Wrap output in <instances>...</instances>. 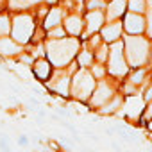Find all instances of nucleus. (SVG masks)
<instances>
[{
	"instance_id": "nucleus-1",
	"label": "nucleus",
	"mask_w": 152,
	"mask_h": 152,
	"mask_svg": "<svg viewBox=\"0 0 152 152\" xmlns=\"http://www.w3.org/2000/svg\"><path fill=\"white\" fill-rule=\"evenodd\" d=\"M47 50H48V57L50 61L63 68L64 64H68L75 52L79 50V41L73 39V38H57V39H50L47 43Z\"/></svg>"
},
{
	"instance_id": "nucleus-2",
	"label": "nucleus",
	"mask_w": 152,
	"mask_h": 152,
	"mask_svg": "<svg viewBox=\"0 0 152 152\" xmlns=\"http://www.w3.org/2000/svg\"><path fill=\"white\" fill-rule=\"evenodd\" d=\"M148 41L143 36H129L124 41V54L127 59V64H131L132 68L143 66L148 59Z\"/></svg>"
},
{
	"instance_id": "nucleus-3",
	"label": "nucleus",
	"mask_w": 152,
	"mask_h": 152,
	"mask_svg": "<svg viewBox=\"0 0 152 152\" xmlns=\"http://www.w3.org/2000/svg\"><path fill=\"white\" fill-rule=\"evenodd\" d=\"M93 90H95V77L88 70L77 72V75L70 83V95L77 100H83V102L91 97Z\"/></svg>"
},
{
	"instance_id": "nucleus-4",
	"label": "nucleus",
	"mask_w": 152,
	"mask_h": 152,
	"mask_svg": "<svg viewBox=\"0 0 152 152\" xmlns=\"http://www.w3.org/2000/svg\"><path fill=\"white\" fill-rule=\"evenodd\" d=\"M32 31H34V20H32V16L23 15V13L15 16L13 25H11V34H13V39L16 43L25 45L31 39Z\"/></svg>"
},
{
	"instance_id": "nucleus-5",
	"label": "nucleus",
	"mask_w": 152,
	"mask_h": 152,
	"mask_svg": "<svg viewBox=\"0 0 152 152\" xmlns=\"http://www.w3.org/2000/svg\"><path fill=\"white\" fill-rule=\"evenodd\" d=\"M109 52V72L116 77L120 75H125L129 66H127V59H125V54H124V43L122 41H113L111 48L107 50Z\"/></svg>"
},
{
	"instance_id": "nucleus-6",
	"label": "nucleus",
	"mask_w": 152,
	"mask_h": 152,
	"mask_svg": "<svg viewBox=\"0 0 152 152\" xmlns=\"http://www.w3.org/2000/svg\"><path fill=\"white\" fill-rule=\"evenodd\" d=\"M113 97V88H111V84L107 83V81H102L100 84H95V90H93V93H91V106H95V107H100L102 104H106L109 99Z\"/></svg>"
},
{
	"instance_id": "nucleus-7",
	"label": "nucleus",
	"mask_w": 152,
	"mask_h": 152,
	"mask_svg": "<svg viewBox=\"0 0 152 152\" xmlns=\"http://www.w3.org/2000/svg\"><path fill=\"white\" fill-rule=\"evenodd\" d=\"M124 29L129 34H141L145 31V20H143V16L140 13L129 11L125 15V20H124Z\"/></svg>"
},
{
	"instance_id": "nucleus-8",
	"label": "nucleus",
	"mask_w": 152,
	"mask_h": 152,
	"mask_svg": "<svg viewBox=\"0 0 152 152\" xmlns=\"http://www.w3.org/2000/svg\"><path fill=\"white\" fill-rule=\"evenodd\" d=\"M100 29H102V38H104V41L113 43V41H116V39L120 38L124 25H122L118 20H113L111 23H107V25H104V27H100Z\"/></svg>"
},
{
	"instance_id": "nucleus-9",
	"label": "nucleus",
	"mask_w": 152,
	"mask_h": 152,
	"mask_svg": "<svg viewBox=\"0 0 152 152\" xmlns=\"http://www.w3.org/2000/svg\"><path fill=\"white\" fill-rule=\"evenodd\" d=\"M124 109H125V115H127V116H131V118L140 116V113L145 109L141 97H136V95H134V97H131V99L127 100V104L124 106Z\"/></svg>"
},
{
	"instance_id": "nucleus-10",
	"label": "nucleus",
	"mask_w": 152,
	"mask_h": 152,
	"mask_svg": "<svg viewBox=\"0 0 152 152\" xmlns=\"http://www.w3.org/2000/svg\"><path fill=\"white\" fill-rule=\"evenodd\" d=\"M86 25H88V32H95L102 27L104 23V15L102 11H97V9H90V13L86 15Z\"/></svg>"
},
{
	"instance_id": "nucleus-11",
	"label": "nucleus",
	"mask_w": 152,
	"mask_h": 152,
	"mask_svg": "<svg viewBox=\"0 0 152 152\" xmlns=\"http://www.w3.org/2000/svg\"><path fill=\"white\" fill-rule=\"evenodd\" d=\"M0 54L2 56H16L20 54V43L9 39L6 36H0Z\"/></svg>"
},
{
	"instance_id": "nucleus-12",
	"label": "nucleus",
	"mask_w": 152,
	"mask_h": 152,
	"mask_svg": "<svg viewBox=\"0 0 152 152\" xmlns=\"http://www.w3.org/2000/svg\"><path fill=\"white\" fill-rule=\"evenodd\" d=\"M125 6H127V0H113V2L107 6V18L111 22L118 20L125 13Z\"/></svg>"
},
{
	"instance_id": "nucleus-13",
	"label": "nucleus",
	"mask_w": 152,
	"mask_h": 152,
	"mask_svg": "<svg viewBox=\"0 0 152 152\" xmlns=\"http://www.w3.org/2000/svg\"><path fill=\"white\" fill-rule=\"evenodd\" d=\"M32 70H34V75L39 79V81H47L48 77H50V63L48 61H45V59H38L36 63H34V66H32Z\"/></svg>"
},
{
	"instance_id": "nucleus-14",
	"label": "nucleus",
	"mask_w": 152,
	"mask_h": 152,
	"mask_svg": "<svg viewBox=\"0 0 152 152\" xmlns=\"http://www.w3.org/2000/svg\"><path fill=\"white\" fill-rule=\"evenodd\" d=\"M64 31L68 32V34H72V36H79L81 34V31H83V22H81V18L79 16H68L66 18V22H64Z\"/></svg>"
},
{
	"instance_id": "nucleus-15",
	"label": "nucleus",
	"mask_w": 152,
	"mask_h": 152,
	"mask_svg": "<svg viewBox=\"0 0 152 152\" xmlns=\"http://www.w3.org/2000/svg\"><path fill=\"white\" fill-rule=\"evenodd\" d=\"M120 107H122V97H111L109 102L102 104L99 111H100V115H111V113H115Z\"/></svg>"
},
{
	"instance_id": "nucleus-16",
	"label": "nucleus",
	"mask_w": 152,
	"mask_h": 152,
	"mask_svg": "<svg viewBox=\"0 0 152 152\" xmlns=\"http://www.w3.org/2000/svg\"><path fill=\"white\" fill-rule=\"evenodd\" d=\"M59 23H61V9L59 7H54V9H50L48 16L45 20V27L47 29H52V27H56Z\"/></svg>"
},
{
	"instance_id": "nucleus-17",
	"label": "nucleus",
	"mask_w": 152,
	"mask_h": 152,
	"mask_svg": "<svg viewBox=\"0 0 152 152\" xmlns=\"http://www.w3.org/2000/svg\"><path fill=\"white\" fill-rule=\"evenodd\" d=\"M127 6H129V11H132V13H140V15H141V13L145 11L147 2H145V0H129Z\"/></svg>"
},
{
	"instance_id": "nucleus-18",
	"label": "nucleus",
	"mask_w": 152,
	"mask_h": 152,
	"mask_svg": "<svg viewBox=\"0 0 152 152\" xmlns=\"http://www.w3.org/2000/svg\"><path fill=\"white\" fill-rule=\"evenodd\" d=\"M11 32V22L6 15L0 16V36H7Z\"/></svg>"
},
{
	"instance_id": "nucleus-19",
	"label": "nucleus",
	"mask_w": 152,
	"mask_h": 152,
	"mask_svg": "<svg viewBox=\"0 0 152 152\" xmlns=\"http://www.w3.org/2000/svg\"><path fill=\"white\" fill-rule=\"evenodd\" d=\"M145 11H147V32L148 36L152 38V0H148V6H145Z\"/></svg>"
},
{
	"instance_id": "nucleus-20",
	"label": "nucleus",
	"mask_w": 152,
	"mask_h": 152,
	"mask_svg": "<svg viewBox=\"0 0 152 152\" xmlns=\"http://www.w3.org/2000/svg\"><path fill=\"white\" fill-rule=\"evenodd\" d=\"M143 79H145V70L138 66V70L131 75V84H141Z\"/></svg>"
},
{
	"instance_id": "nucleus-21",
	"label": "nucleus",
	"mask_w": 152,
	"mask_h": 152,
	"mask_svg": "<svg viewBox=\"0 0 152 152\" xmlns=\"http://www.w3.org/2000/svg\"><path fill=\"white\" fill-rule=\"evenodd\" d=\"M66 34V31L63 29V27H59V25H56V27H52V29H48V38H52V39H57V38H63Z\"/></svg>"
},
{
	"instance_id": "nucleus-22",
	"label": "nucleus",
	"mask_w": 152,
	"mask_h": 152,
	"mask_svg": "<svg viewBox=\"0 0 152 152\" xmlns=\"http://www.w3.org/2000/svg\"><path fill=\"white\" fill-rule=\"evenodd\" d=\"M91 61H93V56H91V52H81V56H79V63H81V66H88V64H91Z\"/></svg>"
},
{
	"instance_id": "nucleus-23",
	"label": "nucleus",
	"mask_w": 152,
	"mask_h": 152,
	"mask_svg": "<svg viewBox=\"0 0 152 152\" xmlns=\"http://www.w3.org/2000/svg\"><path fill=\"white\" fill-rule=\"evenodd\" d=\"M107 50H109V48H107L106 45L99 47V54H97V59H99V61H106V59H107Z\"/></svg>"
},
{
	"instance_id": "nucleus-24",
	"label": "nucleus",
	"mask_w": 152,
	"mask_h": 152,
	"mask_svg": "<svg viewBox=\"0 0 152 152\" xmlns=\"http://www.w3.org/2000/svg\"><path fill=\"white\" fill-rule=\"evenodd\" d=\"M102 9L104 7V2H102V0H90V2H88V9Z\"/></svg>"
},
{
	"instance_id": "nucleus-25",
	"label": "nucleus",
	"mask_w": 152,
	"mask_h": 152,
	"mask_svg": "<svg viewBox=\"0 0 152 152\" xmlns=\"http://www.w3.org/2000/svg\"><path fill=\"white\" fill-rule=\"evenodd\" d=\"M104 73H106L104 66H100V64H95L93 66V77H104Z\"/></svg>"
},
{
	"instance_id": "nucleus-26",
	"label": "nucleus",
	"mask_w": 152,
	"mask_h": 152,
	"mask_svg": "<svg viewBox=\"0 0 152 152\" xmlns=\"http://www.w3.org/2000/svg\"><path fill=\"white\" fill-rule=\"evenodd\" d=\"M145 111V109H143ZM143 118H152V100L148 102V106H147V111L143 113Z\"/></svg>"
},
{
	"instance_id": "nucleus-27",
	"label": "nucleus",
	"mask_w": 152,
	"mask_h": 152,
	"mask_svg": "<svg viewBox=\"0 0 152 152\" xmlns=\"http://www.w3.org/2000/svg\"><path fill=\"white\" fill-rule=\"evenodd\" d=\"M143 100H145V102H150V100H152V86H150V88L145 91V95H143Z\"/></svg>"
},
{
	"instance_id": "nucleus-28",
	"label": "nucleus",
	"mask_w": 152,
	"mask_h": 152,
	"mask_svg": "<svg viewBox=\"0 0 152 152\" xmlns=\"http://www.w3.org/2000/svg\"><path fill=\"white\" fill-rule=\"evenodd\" d=\"M18 143H20V145H25V143H27V136H20Z\"/></svg>"
},
{
	"instance_id": "nucleus-29",
	"label": "nucleus",
	"mask_w": 152,
	"mask_h": 152,
	"mask_svg": "<svg viewBox=\"0 0 152 152\" xmlns=\"http://www.w3.org/2000/svg\"><path fill=\"white\" fill-rule=\"evenodd\" d=\"M27 2H31V4H34V2H39V0H27Z\"/></svg>"
},
{
	"instance_id": "nucleus-30",
	"label": "nucleus",
	"mask_w": 152,
	"mask_h": 152,
	"mask_svg": "<svg viewBox=\"0 0 152 152\" xmlns=\"http://www.w3.org/2000/svg\"><path fill=\"white\" fill-rule=\"evenodd\" d=\"M148 129H150V131H152V122H150V124H148Z\"/></svg>"
}]
</instances>
